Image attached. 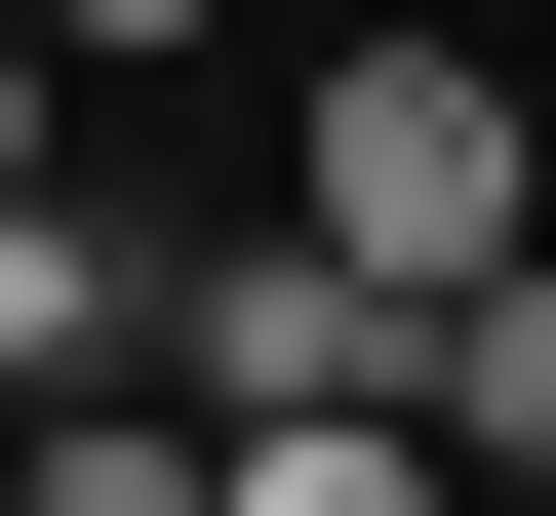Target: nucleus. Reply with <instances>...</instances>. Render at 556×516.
Returning a JSON list of instances; mask_svg holds the SVG:
<instances>
[{"label":"nucleus","instance_id":"1","mask_svg":"<svg viewBox=\"0 0 556 516\" xmlns=\"http://www.w3.org/2000/svg\"><path fill=\"white\" fill-rule=\"evenodd\" d=\"M278 239H318V278H397V318H477V278H517V80H477L438 0H397V40H318V119H278Z\"/></svg>","mask_w":556,"mask_h":516},{"label":"nucleus","instance_id":"2","mask_svg":"<svg viewBox=\"0 0 556 516\" xmlns=\"http://www.w3.org/2000/svg\"><path fill=\"white\" fill-rule=\"evenodd\" d=\"M199 437H438V318L318 239H199Z\"/></svg>","mask_w":556,"mask_h":516},{"label":"nucleus","instance_id":"3","mask_svg":"<svg viewBox=\"0 0 556 516\" xmlns=\"http://www.w3.org/2000/svg\"><path fill=\"white\" fill-rule=\"evenodd\" d=\"M438 477H556V239H517V278L438 318Z\"/></svg>","mask_w":556,"mask_h":516},{"label":"nucleus","instance_id":"4","mask_svg":"<svg viewBox=\"0 0 556 516\" xmlns=\"http://www.w3.org/2000/svg\"><path fill=\"white\" fill-rule=\"evenodd\" d=\"M199 516H477L438 437H199Z\"/></svg>","mask_w":556,"mask_h":516},{"label":"nucleus","instance_id":"5","mask_svg":"<svg viewBox=\"0 0 556 516\" xmlns=\"http://www.w3.org/2000/svg\"><path fill=\"white\" fill-rule=\"evenodd\" d=\"M0 516H199V437L119 398V437H40V477H0Z\"/></svg>","mask_w":556,"mask_h":516},{"label":"nucleus","instance_id":"6","mask_svg":"<svg viewBox=\"0 0 556 516\" xmlns=\"http://www.w3.org/2000/svg\"><path fill=\"white\" fill-rule=\"evenodd\" d=\"M0 199H80V80H40V0H0Z\"/></svg>","mask_w":556,"mask_h":516},{"label":"nucleus","instance_id":"7","mask_svg":"<svg viewBox=\"0 0 556 516\" xmlns=\"http://www.w3.org/2000/svg\"><path fill=\"white\" fill-rule=\"evenodd\" d=\"M160 40H199V0H40V80H160Z\"/></svg>","mask_w":556,"mask_h":516},{"label":"nucleus","instance_id":"8","mask_svg":"<svg viewBox=\"0 0 556 516\" xmlns=\"http://www.w3.org/2000/svg\"><path fill=\"white\" fill-rule=\"evenodd\" d=\"M358 40H397V0H358Z\"/></svg>","mask_w":556,"mask_h":516}]
</instances>
